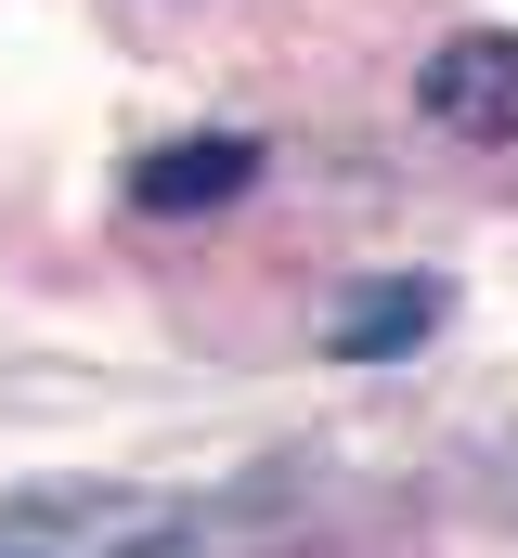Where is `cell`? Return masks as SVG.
<instances>
[{
  "label": "cell",
  "instance_id": "1",
  "mask_svg": "<svg viewBox=\"0 0 518 558\" xmlns=\"http://www.w3.org/2000/svg\"><path fill=\"white\" fill-rule=\"evenodd\" d=\"M415 105L454 143H518V26H467L415 65Z\"/></svg>",
  "mask_w": 518,
  "mask_h": 558
},
{
  "label": "cell",
  "instance_id": "2",
  "mask_svg": "<svg viewBox=\"0 0 518 558\" xmlns=\"http://www.w3.org/2000/svg\"><path fill=\"white\" fill-rule=\"evenodd\" d=\"M259 169V131H182V143H143L130 156V208L143 221H195V208H234Z\"/></svg>",
  "mask_w": 518,
  "mask_h": 558
},
{
  "label": "cell",
  "instance_id": "3",
  "mask_svg": "<svg viewBox=\"0 0 518 558\" xmlns=\"http://www.w3.org/2000/svg\"><path fill=\"white\" fill-rule=\"evenodd\" d=\"M441 325V286L428 274H402V286H377V299H350L337 312V364H377V351H415Z\"/></svg>",
  "mask_w": 518,
  "mask_h": 558
},
{
  "label": "cell",
  "instance_id": "4",
  "mask_svg": "<svg viewBox=\"0 0 518 558\" xmlns=\"http://www.w3.org/2000/svg\"><path fill=\"white\" fill-rule=\"evenodd\" d=\"M0 558H26V546H0Z\"/></svg>",
  "mask_w": 518,
  "mask_h": 558
}]
</instances>
